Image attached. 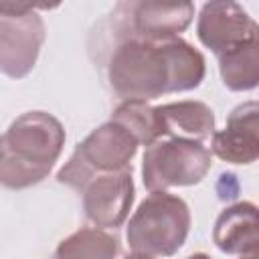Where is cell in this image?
I'll use <instances>...</instances> for the list:
<instances>
[{
  "mask_svg": "<svg viewBox=\"0 0 259 259\" xmlns=\"http://www.w3.org/2000/svg\"><path fill=\"white\" fill-rule=\"evenodd\" d=\"M206 61L184 38H117L107 61V81L121 101H152L166 93L196 89Z\"/></svg>",
  "mask_w": 259,
  "mask_h": 259,
  "instance_id": "1",
  "label": "cell"
},
{
  "mask_svg": "<svg viewBox=\"0 0 259 259\" xmlns=\"http://www.w3.org/2000/svg\"><path fill=\"white\" fill-rule=\"evenodd\" d=\"M63 123L47 111L18 115L0 142V182L10 190H22L42 182L65 146Z\"/></svg>",
  "mask_w": 259,
  "mask_h": 259,
  "instance_id": "2",
  "label": "cell"
},
{
  "mask_svg": "<svg viewBox=\"0 0 259 259\" xmlns=\"http://www.w3.org/2000/svg\"><path fill=\"white\" fill-rule=\"evenodd\" d=\"M190 231V208L166 190L150 192L127 223V245L132 253L148 257H170L178 253Z\"/></svg>",
  "mask_w": 259,
  "mask_h": 259,
  "instance_id": "3",
  "label": "cell"
},
{
  "mask_svg": "<svg viewBox=\"0 0 259 259\" xmlns=\"http://www.w3.org/2000/svg\"><path fill=\"white\" fill-rule=\"evenodd\" d=\"M138 146L140 142L132 132L109 119L77 144L67 164L57 172V180L81 192L97 174L132 168V158L136 156Z\"/></svg>",
  "mask_w": 259,
  "mask_h": 259,
  "instance_id": "4",
  "label": "cell"
},
{
  "mask_svg": "<svg viewBox=\"0 0 259 259\" xmlns=\"http://www.w3.org/2000/svg\"><path fill=\"white\" fill-rule=\"evenodd\" d=\"M212 166L210 150L202 142L162 138L146 148L142 158V182L150 192L172 186L198 184Z\"/></svg>",
  "mask_w": 259,
  "mask_h": 259,
  "instance_id": "5",
  "label": "cell"
},
{
  "mask_svg": "<svg viewBox=\"0 0 259 259\" xmlns=\"http://www.w3.org/2000/svg\"><path fill=\"white\" fill-rule=\"evenodd\" d=\"M47 28L42 16L28 4H0V69L10 79L26 77L38 59Z\"/></svg>",
  "mask_w": 259,
  "mask_h": 259,
  "instance_id": "6",
  "label": "cell"
},
{
  "mask_svg": "<svg viewBox=\"0 0 259 259\" xmlns=\"http://www.w3.org/2000/svg\"><path fill=\"white\" fill-rule=\"evenodd\" d=\"M194 18L192 2H119L111 12L113 38H178Z\"/></svg>",
  "mask_w": 259,
  "mask_h": 259,
  "instance_id": "7",
  "label": "cell"
},
{
  "mask_svg": "<svg viewBox=\"0 0 259 259\" xmlns=\"http://www.w3.org/2000/svg\"><path fill=\"white\" fill-rule=\"evenodd\" d=\"M81 198H83L85 217L95 227L101 229L121 227L136 198L132 168L97 174L83 186Z\"/></svg>",
  "mask_w": 259,
  "mask_h": 259,
  "instance_id": "8",
  "label": "cell"
},
{
  "mask_svg": "<svg viewBox=\"0 0 259 259\" xmlns=\"http://www.w3.org/2000/svg\"><path fill=\"white\" fill-rule=\"evenodd\" d=\"M210 150L231 164H253L259 160V99L239 103L227 117L223 130L212 134Z\"/></svg>",
  "mask_w": 259,
  "mask_h": 259,
  "instance_id": "9",
  "label": "cell"
},
{
  "mask_svg": "<svg viewBox=\"0 0 259 259\" xmlns=\"http://www.w3.org/2000/svg\"><path fill=\"white\" fill-rule=\"evenodd\" d=\"M255 20L237 2H206L200 8L196 34L198 40L217 57L241 45L253 30Z\"/></svg>",
  "mask_w": 259,
  "mask_h": 259,
  "instance_id": "10",
  "label": "cell"
},
{
  "mask_svg": "<svg viewBox=\"0 0 259 259\" xmlns=\"http://www.w3.org/2000/svg\"><path fill=\"white\" fill-rule=\"evenodd\" d=\"M214 245L229 255H241L259 243V206L239 200L225 206L214 221Z\"/></svg>",
  "mask_w": 259,
  "mask_h": 259,
  "instance_id": "11",
  "label": "cell"
},
{
  "mask_svg": "<svg viewBox=\"0 0 259 259\" xmlns=\"http://www.w3.org/2000/svg\"><path fill=\"white\" fill-rule=\"evenodd\" d=\"M164 138L202 142L214 134V111L202 101H174L158 105Z\"/></svg>",
  "mask_w": 259,
  "mask_h": 259,
  "instance_id": "12",
  "label": "cell"
},
{
  "mask_svg": "<svg viewBox=\"0 0 259 259\" xmlns=\"http://www.w3.org/2000/svg\"><path fill=\"white\" fill-rule=\"evenodd\" d=\"M217 61L227 89L251 91L259 87V22H255L253 30L241 45L217 57Z\"/></svg>",
  "mask_w": 259,
  "mask_h": 259,
  "instance_id": "13",
  "label": "cell"
},
{
  "mask_svg": "<svg viewBox=\"0 0 259 259\" xmlns=\"http://www.w3.org/2000/svg\"><path fill=\"white\" fill-rule=\"evenodd\" d=\"M117 255V235L101 227H81L65 237L55 249V259H115Z\"/></svg>",
  "mask_w": 259,
  "mask_h": 259,
  "instance_id": "14",
  "label": "cell"
},
{
  "mask_svg": "<svg viewBox=\"0 0 259 259\" xmlns=\"http://www.w3.org/2000/svg\"><path fill=\"white\" fill-rule=\"evenodd\" d=\"M111 121L132 132L140 142V146H146V148L164 138L158 107H152L146 101H121L113 109Z\"/></svg>",
  "mask_w": 259,
  "mask_h": 259,
  "instance_id": "15",
  "label": "cell"
},
{
  "mask_svg": "<svg viewBox=\"0 0 259 259\" xmlns=\"http://www.w3.org/2000/svg\"><path fill=\"white\" fill-rule=\"evenodd\" d=\"M239 259H259V243H257V245H253L249 251L241 253V255H239Z\"/></svg>",
  "mask_w": 259,
  "mask_h": 259,
  "instance_id": "16",
  "label": "cell"
},
{
  "mask_svg": "<svg viewBox=\"0 0 259 259\" xmlns=\"http://www.w3.org/2000/svg\"><path fill=\"white\" fill-rule=\"evenodd\" d=\"M123 259H154V257H148V255H142V253H130Z\"/></svg>",
  "mask_w": 259,
  "mask_h": 259,
  "instance_id": "17",
  "label": "cell"
},
{
  "mask_svg": "<svg viewBox=\"0 0 259 259\" xmlns=\"http://www.w3.org/2000/svg\"><path fill=\"white\" fill-rule=\"evenodd\" d=\"M186 259H212V257H208L206 253H194V255H188Z\"/></svg>",
  "mask_w": 259,
  "mask_h": 259,
  "instance_id": "18",
  "label": "cell"
}]
</instances>
